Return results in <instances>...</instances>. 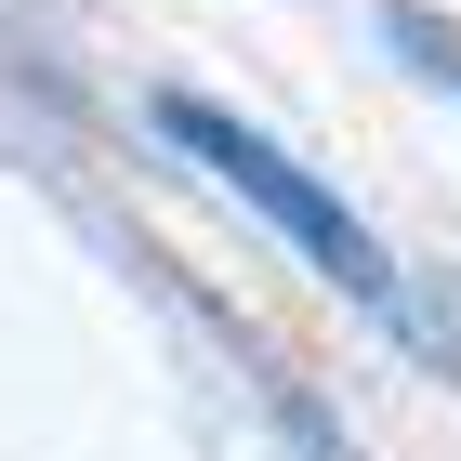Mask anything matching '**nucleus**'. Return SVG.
I'll use <instances>...</instances> for the list:
<instances>
[{
    "instance_id": "nucleus-2",
    "label": "nucleus",
    "mask_w": 461,
    "mask_h": 461,
    "mask_svg": "<svg viewBox=\"0 0 461 461\" xmlns=\"http://www.w3.org/2000/svg\"><path fill=\"white\" fill-rule=\"evenodd\" d=\"M383 27H395V53H409V67H422L435 93H461V27H448V14H422V0H395Z\"/></svg>"
},
{
    "instance_id": "nucleus-1",
    "label": "nucleus",
    "mask_w": 461,
    "mask_h": 461,
    "mask_svg": "<svg viewBox=\"0 0 461 461\" xmlns=\"http://www.w3.org/2000/svg\"><path fill=\"white\" fill-rule=\"evenodd\" d=\"M158 132H172L185 158H212V172H224V198H250V212L277 224V238L303 250V264H317L330 290H356L369 317H395V330H409V343H435V330H422V303H409V277H395V250L369 238V224H356L343 198H330V185L303 172V158H290V145H264V132H250V119L198 106V93H158Z\"/></svg>"
}]
</instances>
